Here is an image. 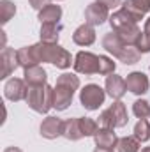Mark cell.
<instances>
[{
	"mask_svg": "<svg viewBox=\"0 0 150 152\" xmlns=\"http://www.w3.org/2000/svg\"><path fill=\"white\" fill-rule=\"evenodd\" d=\"M79 87V80L74 75H62L57 80V87H55V101L53 106L57 110H66L74 96V90Z\"/></svg>",
	"mask_w": 150,
	"mask_h": 152,
	"instance_id": "1",
	"label": "cell"
},
{
	"mask_svg": "<svg viewBox=\"0 0 150 152\" xmlns=\"http://www.w3.org/2000/svg\"><path fill=\"white\" fill-rule=\"evenodd\" d=\"M36 48H37V55L41 62H51L60 69H66L71 66V55L64 48H60L57 42H53V44L39 42V44H36Z\"/></svg>",
	"mask_w": 150,
	"mask_h": 152,
	"instance_id": "2",
	"label": "cell"
},
{
	"mask_svg": "<svg viewBox=\"0 0 150 152\" xmlns=\"http://www.w3.org/2000/svg\"><path fill=\"white\" fill-rule=\"evenodd\" d=\"M55 101V90L48 85H39V87H28L27 94V103L28 106L37 112V113H46Z\"/></svg>",
	"mask_w": 150,
	"mask_h": 152,
	"instance_id": "3",
	"label": "cell"
},
{
	"mask_svg": "<svg viewBox=\"0 0 150 152\" xmlns=\"http://www.w3.org/2000/svg\"><path fill=\"white\" fill-rule=\"evenodd\" d=\"M99 124L103 127H110V129L125 126L127 124V112H125L124 103L117 101V103H113V106L104 110L99 117Z\"/></svg>",
	"mask_w": 150,
	"mask_h": 152,
	"instance_id": "4",
	"label": "cell"
},
{
	"mask_svg": "<svg viewBox=\"0 0 150 152\" xmlns=\"http://www.w3.org/2000/svg\"><path fill=\"white\" fill-rule=\"evenodd\" d=\"M104 97L106 94L99 85H87L79 94V101L87 110H97L104 103Z\"/></svg>",
	"mask_w": 150,
	"mask_h": 152,
	"instance_id": "5",
	"label": "cell"
},
{
	"mask_svg": "<svg viewBox=\"0 0 150 152\" xmlns=\"http://www.w3.org/2000/svg\"><path fill=\"white\" fill-rule=\"evenodd\" d=\"M74 69L78 73H83V75L99 73V57L94 53H88V51H79L76 55Z\"/></svg>",
	"mask_w": 150,
	"mask_h": 152,
	"instance_id": "6",
	"label": "cell"
},
{
	"mask_svg": "<svg viewBox=\"0 0 150 152\" xmlns=\"http://www.w3.org/2000/svg\"><path fill=\"white\" fill-rule=\"evenodd\" d=\"M85 18H87L88 25H101L108 20V7L101 2L90 4L85 11Z\"/></svg>",
	"mask_w": 150,
	"mask_h": 152,
	"instance_id": "7",
	"label": "cell"
},
{
	"mask_svg": "<svg viewBox=\"0 0 150 152\" xmlns=\"http://www.w3.org/2000/svg\"><path fill=\"white\" fill-rule=\"evenodd\" d=\"M64 126H66V122H62L60 118H57V117H48V118H44V122L41 124V134H42L44 138H48V140H53V138L64 134Z\"/></svg>",
	"mask_w": 150,
	"mask_h": 152,
	"instance_id": "8",
	"label": "cell"
},
{
	"mask_svg": "<svg viewBox=\"0 0 150 152\" xmlns=\"http://www.w3.org/2000/svg\"><path fill=\"white\" fill-rule=\"evenodd\" d=\"M5 97L11 99V101H20V99H27V94H28V88L25 87L23 80H18V78H12L5 83Z\"/></svg>",
	"mask_w": 150,
	"mask_h": 152,
	"instance_id": "9",
	"label": "cell"
},
{
	"mask_svg": "<svg viewBox=\"0 0 150 152\" xmlns=\"http://www.w3.org/2000/svg\"><path fill=\"white\" fill-rule=\"evenodd\" d=\"M125 85L133 94H145L149 90V80L143 73H131L125 80Z\"/></svg>",
	"mask_w": 150,
	"mask_h": 152,
	"instance_id": "10",
	"label": "cell"
},
{
	"mask_svg": "<svg viewBox=\"0 0 150 152\" xmlns=\"http://www.w3.org/2000/svg\"><path fill=\"white\" fill-rule=\"evenodd\" d=\"M124 9L136 20L140 21L150 9V0H127L124 4Z\"/></svg>",
	"mask_w": 150,
	"mask_h": 152,
	"instance_id": "11",
	"label": "cell"
},
{
	"mask_svg": "<svg viewBox=\"0 0 150 152\" xmlns=\"http://www.w3.org/2000/svg\"><path fill=\"white\" fill-rule=\"evenodd\" d=\"M106 90H108V94L111 96L113 99H120L125 94V90H127L125 80H122L120 76H117V75L108 76L106 78Z\"/></svg>",
	"mask_w": 150,
	"mask_h": 152,
	"instance_id": "12",
	"label": "cell"
},
{
	"mask_svg": "<svg viewBox=\"0 0 150 152\" xmlns=\"http://www.w3.org/2000/svg\"><path fill=\"white\" fill-rule=\"evenodd\" d=\"M16 53H18V62H20V66H23L25 69H28V67H32V66H37V62H41V60H39L36 44H34V46H28V48H21V50L16 51Z\"/></svg>",
	"mask_w": 150,
	"mask_h": 152,
	"instance_id": "13",
	"label": "cell"
},
{
	"mask_svg": "<svg viewBox=\"0 0 150 152\" xmlns=\"http://www.w3.org/2000/svg\"><path fill=\"white\" fill-rule=\"evenodd\" d=\"M0 60H2V78H7L16 69V66L20 64L18 62V53H14V50H11V48H5L2 51Z\"/></svg>",
	"mask_w": 150,
	"mask_h": 152,
	"instance_id": "14",
	"label": "cell"
},
{
	"mask_svg": "<svg viewBox=\"0 0 150 152\" xmlns=\"http://www.w3.org/2000/svg\"><path fill=\"white\" fill-rule=\"evenodd\" d=\"M94 138H95L97 149H113V147L117 145V142H118L117 136H115V133H113V129H110V127L99 129Z\"/></svg>",
	"mask_w": 150,
	"mask_h": 152,
	"instance_id": "15",
	"label": "cell"
},
{
	"mask_svg": "<svg viewBox=\"0 0 150 152\" xmlns=\"http://www.w3.org/2000/svg\"><path fill=\"white\" fill-rule=\"evenodd\" d=\"M103 46H104L110 53H113L115 57L120 58V55H122V51L125 50L127 44L118 37L117 32H111V34H106V36H104V39H103Z\"/></svg>",
	"mask_w": 150,
	"mask_h": 152,
	"instance_id": "16",
	"label": "cell"
},
{
	"mask_svg": "<svg viewBox=\"0 0 150 152\" xmlns=\"http://www.w3.org/2000/svg\"><path fill=\"white\" fill-rule=\"evenodd\" d=\"M76 44H79V46H90L94 41H95V32H94V28H92V25H81V27H78L74 32V36H73Z\"/></svg>",
	"mask_w": 150,
	"mask_h": 152,
	"instance_id": "17",
	"label": "cell"
},
{
	"mask_svg": "<svg viewBox=\"0 0 150 152\" xmlns=\"http://www.w3.org/2000/svg\"><path fill=\"white\" fill-rule=\"evenodd\" d=\"M25 81L30 87H39V85H46V71L41 66H32L28 69H25Z\"/></svg>",
	"mask_w": 150,
	"mask_h": 152,
	"instance_id": "18",
	"label": "cell"
},
{
	"mask_svg": "<svg viewBox=\"0 0 150 152\" xmlns=\"http://www.w3.org/2000/svg\"><path fill=\"white\" fill-rule=\"evenodd\" d=\"M60 16H62V9H60V5H51V4H48V5L39 12V20H41V23H58Z\"/></svg>",
	"mask_w": 150,
	"mask_h": 152,
	"instance_id": "19",
	"label": "cell"
},
{
	"mask_svg": "<svg viewBox=\"0 0 150 152\" xmlns=\"http://www.w3.org/2000/svg\"><path fill=\"white\" fill-rule=\"evenodd\" d=\"M60 23H42L41 27V41L42 42H57L58 41V32H60Z\"/></svg>",
	"mask_w": 150,
	"mask_h": 152,
	"instance_id": "20",
	"label": "cell"
},
{
	"mask_svg": "<svg viewBox=\"0 0 150 152\" xmlns=\"http://www.w3.org/2000/svg\"><path fill=\"white\" fill-rule=\"evenodd\" d=\"M64 136L69 138V140H79V138H83V131H81V126H79V118L66 120Z\"/></svg>",
	"mask_w": 150,
	"mask_h": 152,
	"instance_id": "21",
	"label": "cell"
},
{
	"mask_svg": "<svg viewBox=\"0 0 150 152\" xmlns=\"http://www.w3.org/2000/svg\"><path fill=\"white\" fill-rule=\"evenodd\" d=\"M140 151V140L134 136H127V138H120L117 142V152H138Z\"/></svg>",
	"mask_w": 150,
	"mask_h": 152,
	"instance_id": "22",
	"label": "cell"
},
{
	"mask_svg": "<svg viewBox=\"0 0 150 152\" xmlns=\"http://www.w3.org/2000/svg\"><path fill=\"white\" fill-rule=\"evenodd\" d=\"M134 136L140 142H147L150 138V124L145 118H140V122L134 126Z\"/></svg>",
	"mask_w": 150,
	"mask_h": 152,
	"instance_id": "23",
	"label": "cell"
},
{
	"mask_svg": "<svg viewBox=\"0 0 150 152\" xmlns=\"http://www.w3.org/2000/svg\"><path fill=\"white\" fill-rule=\"evenodd\" d=\"M120 60L124 64H136L140 60V50L136 46H125V50L120 55Z\"/></svg>",
	"mask_w": 150,
	"mask_h": 152,
	"instance_id": "24",
	"label": "cell"
},
{
	"mask_svg": "<svg viewBox=\"0 0 150 152\" xmlns=\"http://www.w3.org/2000/svg\"><path fill=\"white\" fill-rule=\"evenodd\" d=\"M79 126H81V131H83V136H95V133L99 131V126L97 122H94L92 118H79Z\"/></svg>",
	"mask_w": 150,
	"mask_h": 152,
	"instance_id": "25",
	"label": "cell"
},
{
	"mask_svg": "<svg viewBox=\"0 0 150 152\" xmlns=\"http://www.w3.org/2000/svg\"><path fill=\"white\" fill-rule=\"evenodd\" d=\"M136 48H138L141 53L150 51V18L147 20V23H145V30H143V34H141L140 41H138Z\"/></svg>",
	"mask_w": 150,
	"mask_h": 152,
	"instance_id": "26",
	"label": "cell"
},
{
	"mask_svg": "<svg viewBox=\"0 0 150 152\" xmlns=\"http://www.w3.org/2000/svg\"><path fill=\"white\" fill-rule=\"evenodd\" d=\"M14 12H16L14 4H11V2H7V0H4V2L0 4V16H2V23H7V21L11 20V16H14Z\"/></svg>",
	"mask_w": 150,
	"mask_h": 152,
	"instance_id": "27",
	"label": "cell"
},
{
	"mask_svg": "<svg viewBox=\"0 0 150 152\" xmlns=\"http://www.w3.org/2000/svg\"><path fill=\"white\" fill-rule=\"evenodd\" d=\"M133 112H134V115L138 117V118H147L150 115V104L147 103V101H136L134 104H133Z\"/></svg>",
	"mask_w": 150,
	"mask_h": 152,
	"instance_id": "28",
	"label": "cell"
},
{
	"mask_svg": "<svg viewBox=\"0 0 150 152\" xmlns=\"http://www.w3.org/2000/svg\"><path fill=\"white\" fill-rule=\"evenodd\" d=\"M115 71V62L108 57H99V75H111Z\"/></svg>",
	"mask_w": 150,
	"mask_h": 152,
	"instance_id": "29",
	"label": "cell"
},
{
	"mask_svg": "<svg viewBox=\"0 0 150 152\" xmlns=\"http://www.w3.org/2000/svg\"><path fill=\"white\" fill-rule=\"evenodd\" d=\"M48 2H50V0H30V5H32L34 9H39V11H42V9L48 5Z\"/></svg>",
	"mask_w": 150,
	"mask_h": 152,
	"instance_id": "30",
	"label": "cell"
},
{
	"mask_svg": "<svg viewBox=\"0 0 150 152\" xmlns=\"http://www.w3.org/2000/svg\"><path fill=\"white\" fill-rule=\"evenodd\" d=\"M97 2H101V4H104L108 9L110 7H117L118 4H120V0H97Z\"/></svg>",
	"mask_w": 150,
	"mask_h": 152,
	"instance_id": "31",
	"label": "cell"
},
{
	"mask_svg": "<svg viewBox=\"0 0 150 152\" xmlns=\"http://www.w3.org/2000/svg\"><path fill=\"white\" fill-rule=\"evenodd\" d=\"M5 152H21V151L16 149V147H9V149H5Z\"/></svg>",
	"mask_w": 150,
	"mask_h": 152,
	"instance_id": "32",
	"label": "cell"
},
{
	"mask_svg": "<svg viewBox=\"0 0 150 152\" xmlns=\"http://www.w3.org/2000/svg\"><path fill=\"white\" fill-rule=\"evenodd\" d=\"M94 152H113V149H95Z\"/></svg>",
	"mask_w": 150,
	"mask_h": 152,
	"instance_id": "33",
	"label": "cell"
},
{
	"mask_svg": "<svg viewBox=\"0 0 150 152\" xmlns=\"http://www.w3.org/2000/svg\"><path fill=\"white\" fill-rule=\"evenodd\" d=\"M141 152H150V147H147V149H143Z\"/></svg>",
	"mask_w": 150,
	"mask_h": 152,
	"instance_id": "34",
	"label": "cell"
}]
</instances>
